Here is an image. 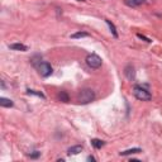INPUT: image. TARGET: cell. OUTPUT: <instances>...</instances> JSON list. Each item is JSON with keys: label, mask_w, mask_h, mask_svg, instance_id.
<instances>
[{"label": "cell", "mask_w": 162, "mask_h": 162, "mask_svg": "<svg viewBox=\"0 0 162 162\" xmlns=\"http://www.w3.org/2000/svg\"><path fill=\"white\" fill-rule=\"evenodd\" d=\"M95 99V92L91 89H84L81 90L79 96H77V101L80 104H89Z\"/></svg>", "instance_id": "1"}, {"label": "cell", "mask_w": 162, "mask_h": 162, "mask_svg": "<svg viewBox=\"0 0 162 162\" xmlns=\"http://www.w3.org/2000/svg\"><path fill=\"white\" fill-rule=\"evenodd\" d=\"M133 92H134V96L137 97L138 100H142V101H150V100L152 99L151 94L148 92L147 90H144L143 87H140V86H135Z\"/></svg>", "instance_id": "2"}, {"label": "cell", "mask_w": 162, "mask_h": 162, "mask_svg": "<svg viewBox=\"0 0 162 162\" xmlns=\"http://www.w3.org/2000/svg\"><path fill=\"white\" fill-rule=\"evenodd\" d=\"M86 63L89 67H91V69H99V67L101 66V63H103V61H101V58L97 56V54H89V56L86 57Z\"/></svg>", "instance_id": "3"}, {"label": "cell", "mask_w": 162, "mask_h": 162, "mask_svg": "<svg viewBox=\"0 0 162 162\" xmlns=\"http://www.w3.org/2000/svg\"><path fill=\"white\" fill-rule=\"evenodd\" d=\"M37 69L39 71L41 76H43V77H48V76L52 74V66H51L48 62H41L39 65L37 66Z\"/></svg>", "instance_id": "4"}, {"label": "cell", "mask_w": 162, "mask_h": 162, "mask_svg": "<svg viewBox=\"0 0 162 162\" xmlns=\"http://www.w3.org/2000/svg\"><path fill=\"white\" fill-rule=\"evenodd\" d=\"M124 74L127 76V79L128 80H130V81H133L135 79V71H134V67L132 66V65H128L125 69H124Z\"/></svg>", "instance_id": "5"}, {"label": "cell", "mask_w": 162, "mask_h": 162, "mask_svg": "<svg viewBox=\"0 0 162 162\" xmlns=\"http://www.w3.org/2000/svg\"><path fill=\"white\" fill-rule=\"evenodd\" d=\"M9 48L14 49V51H22V52H25V51H28V47L25 44H22V43H13L9 46Z\"/></svg>", "instance_id": "6"}, {"label": "cell", "mask_w": 162, "mask_h": 162, "mask_svg": "<svg viewBox=\"0 0 162 162\" xmlns=\"http://www.w3.org/2000/svg\"><path fill=\"white\" fill-rule=\"evenodd\" d=\"M81 151H82V146L77 144V146H72V147H70L69 150H67V153H69V155H79Z\"/></svg>", "instance_id": "7"}, {"label": "cell", "mask_w": 162, "mask_h": 162, "mask_svg": "<svg viewBox=\"0 0 162 162\" xmlns=\"http://www.w3.org/2000/svg\"><path fill=\"white\" fill-rule=\"evenodd\" d=\"M0 105L4 106V108H11L14 103L10 99H6V97H0Z\"/></svg>", "instance_id": "8"}, {"label": "cell", "mask_w": 162, "mask_h": 162, "mask_svg": "<svg viewBox=\"0 0 162 162\" xmlns=\"http://www.w3.org/2000/svg\"><path fill=\"white\" fill-rule=\"evenodd\" d=\"M139 152H142L140 148H132V150H127V151L120 152V156H128V155H133V153H139Z\"/></svg>", "instance_id": "9"}, {"label": "cell", "mask_w": 162, "mask_h": 162, "mask_svg": "<svg viewBox=\"0 0 162 162\" xmlns=\"http://www.w3.org/2000/svg\"><path fill=\"white\" fill-rule=\"evenodd\" d=\"M91 144H92V146L94 147H95V148H97V150H99V148H101V147H103L104 146V144H105V142H104V140H100V139H91Z\"/></svg>", "instance_id": "10"}, {"label": "cell", "mask_w": 162, "mask_h": 162, "mask_svg": "<svg viewBox=\"0 0 162 162\" xmlns=\"http://www.w3.org/2000/svg\"><path fill=\"white\" fill-rule=\"evenodd\" d=\"M105 22H106V24L109 25V29H110V32L113 33V36L117 38V37H118V33H117V28H115V25H114V24H113L112 22H110V20H108V19H106Z\"/></svg>", "instance_id": "11"}, {"label": "cell", "mask_w": 162, "mask_h": 162, "mask_svg": "<svg viewBox=\"0 0 162 162\" xmlns=\"http://www.w3.org/2000/svg\"><path fill=\"white\" fill-rule=\"evenodd\" d=\"M58 99L61 100V101H63V103H69V95H67V94L65 92V91H61L58 94Z\"/></svg>", "instance_id": "12"}, {"label": "cell", "mask_w": 162, "mask_h": 162, "mask_svg": "<svg viewBox=\"0 0 162 162\" xmlns=\"http://www.w3.org/2000/svg\"><path fill=\"white\" fill-rule=\"evenodd\" d=\"M82 37H89V34L86 32H77V33L71 34V38H74V39H76V38H82Z\"/></svg>", "instance_id": "13"}, {"label": "cell", "mask_w": 162, "mask_h": 162, "mask_svg": "<svg viewBox=\"0 0 162 162\" xmlns=\"http://www.w3.org/2000/svg\"><path fill=\"white\" fill-rule=\"evenodd\" d=\"M144 1V0H128L127 4L128 5H130V6H137V5H140Z\"/></svg>", "instance_id": "14"}, {"label": "cell", "mask_w": 162, "mask_h": 162, "mask_svg": "<svg viewBox=\"0 0 162 162\" xmlns=\"http://www.w3.org/2000/svg\"><path fill=\"white\" fill-rule=\"evenodd\" d=\"M27 94H29V95H37V96H41V97H43L44 99V95L42 92H38V91H36V90H27Z\"/></svg>", "instance_id": "15"}, {"label": "cell", "mask_w": 162, "mask_h": 162, "mask_svg": "<svg viewBox=\"0 0 162 162\" xmlns=\"http://www.w3.org/2000/svg\"><path fill=\"white\" fill-rule=\"evenodd\" d=\"M137 37L138 38H140V39H143V41H146V42H148V43H151V39H150V38H147V37H144V36H142V34H139V33H138V34H137Z\"/></svg>", "instance_id": "16"}, {"label": "cell", "mask_w": 162, "mask_h": 162, "mask_svg": "<svg viewBox=\"0 0 162 162\" xmlns=\"http://www.w3.org/2000/svg\"><path fill=\"white\" fill-rule=\"evenodd\" d=\"M29 156H31L32 158H37V157L39 156V152H37V151H36V153H33V155H29Z\"/></svg>", "instance_id": "17"}, {"label": "cell", "mask_w": 162, "mask_h": 162, "mask_svg": "<svg viewBox=\"0 0 162 162\" xmlns=\"http://www.w3.org/2000/svg\"><path fill=\"white\" fill-rule=\"evenodd\" d=\"M87 160H89V161H95V158H94L92 156H89V157H87Z\"/></svg>", "instance_id": "18"}]
</instances>
